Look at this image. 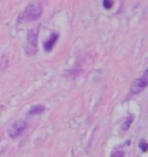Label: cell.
<instances>
[{"mask_svg":"<svg viewBox=\"0 0 148 157\" xmlns=\"http://www.w3.org/2000/svg\"><path fill=\"white\" fill-rule=\"evenodd\" d=\"M133 116L132 115H129L126 118L125 120V122L123 123V125H122V130L123 131H127L128 129L130 128V126L132 125V123H133Z\"/></svg>","mask_w":148,"mask_h":157,"instance_id":"7","label":"cell"},{"mask_svg":"<svg viewBox=\"0 0 148 157\" xmlns=\"http://www.w3.org/2000/svg\"><path fill=\"white\" fill-rule=\"evenodd\" d=\"M103 6H105V8H107V9L112 8L113 1L112 0H103Z\"/></svg>","mask_w":148,"mask_h":157,"instance_id":"10","label":"cell"},{"mask_svg":"<svg viewBox=\"0 0 148 157\" xmlns=\"http://www.w3.org/2000/svg\"><path fill=\"white\" fill-rule=\"evenodd\" d=\"M147 143L145 140H141L140 143H139V148L142 150L143 152H147Z\"/></svg>","mask_w":148,"mask_h":157,"instance_id":"8","label":"cell"},{"mask_svg":"<svg viewBox=\"0 0 148 157\" xmlns=\"http://www.w3.org/2000/svg\"><path fill=\"white\" fill-rule=\"evenodd\" d=\"M45 111V106H43L42 105H37L29 109V116H33V115H40Z\"/></svg>","mask_w":148,"mask_h":157,"instance_id":"6","label":"cell"},{"mask_svg":"<svg viewBox=\"0 0 148 157\" xmlns=\"http://www.w3.org/2000/svg\"><path fill=\"white\" fill-rule=\"evenodd\" d=\"M125 156V152L124 151H121V150H118L116 152H113L111 157H124Z\"/></svg>","mask_w":148,"mask_h":157,"instance_id":"9","label":"cell"},{"mask_svg":"<svg viewBox=\"0 0 148 157\" xmlns=\"http://www.w3.org/2000/svg\"><path fill=\"white\" fill-rule=\"evenodd\" d=\"M26 128V123L23 121H18L15 122L12 125V127L9 129L8 135L11 137V138H16L18 136L21 135V133L25 131Z\"/></svg>","mask_w":148,"mask_h":157,"instance_id":"3","label":"cell"},{"mask_svg":"<svg viewBox=\"0 0 148 157\" xmlns=\"http://www.w3.org/2000/svg\"><path fill=\"white\" fill-rule=\"evenodd\" d=\"M28 41L32 46H37V43H38V32L35 31V29L29 31L28 34Z\"/></svg>","mask_w":148,"mask_h":157,"instance_id":"5","label":"cell"},{"mask_svg":"<svg viewBox=\"0 0 148 157\" xmlns=\"http://www.w3.org/2000/svg\"><path fill=\"white\" fill-rule=\"evenodd\" d=\"M57 40H58V35L57 34H53L51 36H50V39L48 40V41L45 42V44H44V47H45V50L47 52L51 51L54 44L57 42Z\"/></svg>","mask_w":148,"mask_h":157,"instance_id":"4","label":"cell"},{"mask_svg":"<svg viewBox=\"0 0 148 157\" xmlns=\"http://www.w3.org/2000/svg\"><path fill=\"white\" fill-rule=\"evenodd\" d=\"M42 6L40 3H31L25 10V17L29 21H37L42 14Z\"/></svg>","mask_w":148,"mask_h":157,"instance_id":"1","label":"cell"},{"mask_svg":"<svg viewBox=\"0 0 148 157\" xmlns=\"http://www.w3.org/2000/svg\"><path fill=\"white\" fill-rule=\"evenodd\" d=\"M148 84V76H147V70L144 72L143 76H141L140 78L136 79L133 82L132 86H131V92L132 93H138L142 91Z\"/></svg>","mask_w":148,"mask_h":157,"instance_id":"2","label":"cell"}]
</instances>
